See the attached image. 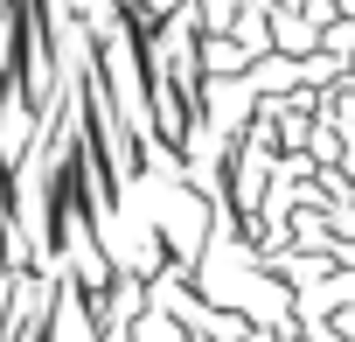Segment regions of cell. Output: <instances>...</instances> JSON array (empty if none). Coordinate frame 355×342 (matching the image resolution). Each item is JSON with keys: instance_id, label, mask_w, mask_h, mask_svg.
<instances>
[]
</instances>
